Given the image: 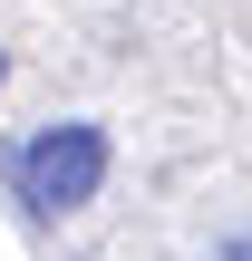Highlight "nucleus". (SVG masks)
<instances>
[{
    "label": "nucleus",
    "mask_w": 252,
    "mask_h": 261,
    "mask_svg": "<svg viewBox=\"0 0 252 261\" xmlns=\"http://www.w3.org/2000/svg\"><path fill=\"white\" fill-rule=\"evenodd\" d=\"M10 184L29 213H78L97 184H107V136L97 126H39L19 155H10Z\"/></svg>",
    "instance_id": "1"
},
{
    "label": "nucleus",
    "mask_w": 252,
    "mask_h": 261,
    "mask_svg": "<svg viewBox=\"0 0 252 261\" xmlns=\"http://www.w3.org/2000/svg\"><path fill=\"white\" fill-rule=\"evenodd\" d=\"M214 261H252V242H223V252H214Z\"/></svg>",
    "instance_id": "2"
},
{
    "label": "nucleus",
    "mask_w": 252,
    "mask_h": 261,
    "mask_svg": "<svg viewBox=\"0 0 252 261\" xmlns=\"http://www.w3.org/2000/svg\"><path fill=\"white\" fill-rule=\"evenodd\" d=\"M0 77H10V68H0Z\"/></svg>",
    "instance_id": "3"
}]
</instances>
